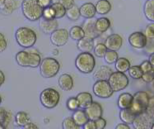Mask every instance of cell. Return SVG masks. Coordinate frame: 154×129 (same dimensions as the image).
Here are the masks:
<instances>
[{
  "instance_id": "6da1fadb",
  "label": "cell",
  "mask_w": 154,
  "mask_h": 129,
  "mask_svg": "<svg viewBox=\"0 0 154 129\" xmlns=\"http://www.w3.org/2000/svg\"><path fill=\"white\" fill-rule=\"evenodd\" d=\"M17 65L22 67H31L36 68L40 66L41 63V54L37 51H27V50H21L16 54L15 56Z\"/></svg>"
},
{
  "instance_id": "7a4b0ae2",
  "label": "cell",
  "mask_w": 154,
  "mask_h": 129,
  "mask_svg": "<svg viewBox=\"0 0 154 129\" xmlns=\"http://www.w3.org/2000/svg\"><path fill=\"white\" fill-rule=\"evenodd\" d=\"M22 10L26 18L32 22L39 20L44 13V8L38 3V0H23Z\"/></svg>"
},
{
  "instance_id": "3957f363",
  "label": "cell",
  "mask_w": 154,
  "mask_h": 129,
  "mask_svg": "<svg viewBox=\"0 0 154 129\" xmlns=\"http://www.w3.org/2000/svg\"><path fill=\"white\" fill-rule=\"evenodd\" d=\"M15 38L17 44L23 48H30L33 47L36 40V33L29 27H19L15 33Z\"/></svg>"
},
{
  "instance_id": "277c9868",
  "label": "cell",
  "mask_w": 154,
  "mask_h": 129,
  "mask_svg": "<svg viewBox=\"0 0 154 129\" xmlns=\"http://www.w3.org/2000/svg\"><path fill=\"white\" fill-rule=\"evenodd\" d=\"M75 66L79 71L83 74H90L95 69L96 60L91 52H82L77 56Z\"/></svg>"
},
{
  "instance_id": "5b68a950",
  "label": "cell",
  "mask_w": 154,
  "mask_h": 129,
  "mask_svg": "<svg viewBox=\"0 0 154 129\" xmlns=\"http://www.w3.org/2000/svg\"><path fill=\"white\" fill-rule=\"evenodd\" d=\"M60 69V62L51 57H46L41 60L40 65V73L42 77L50 79L55 76L59 73Z\"/></svg>"
},
{
  "instance_id": "8992f818",
  "label": "cell",
  "mask_w": 154,
  "mask_h": 129,
  "mask_svg": "<svg viewBox=\"0 0 154 129\" xmlns=\"http://www.w3.org/2000/svg\"><path fill=\"white\" fill-rule=\"evenodd\" d=\"M149 102H150V97L147 92L138 91L135 93L134 95H133L132 104L129 108L136 115H138L148 109Z\"/></svg>"
},
{
  "instance_id": "52a82bcc",
  "label": "cell",
  "mask_w": 154,
  "mask_h": 129,
  "mask_svg": "<svg viewBox=\"0 0 154 129\" xmlns=\"http://www.w3.org/2000/svg\"><path fill=\"white\" fill-rule=\"evenodd\" d=\"M154 123V110L148 108V109L136 116L133 122L134 129H151Z\"/></svg>"
},
{
  "instance_id": "ba28073f",
  "label": "cell",
  "mask_w": 154,
  "mask_h": 129,
  "mask_svg": "<svg viewBox=\"0 0 154 129\" xmlns=\"http://www.w3.org/2000/svg\"><path fill=\"white\" fill-rule=\"evenodd\" d=\"M60 100V95L56 89L47 88L44 89L40 95L41 104L46 108H54L58 105Z\"/></svg>"
},
{
  "instance_id": "9c48e42d",
  "label": "cell",
  "mask_w": 154,
  "mask_h": 129,
  "mask_svg": "<svg viewBox=\"0 0 154 129\" xmlns=\"http://www.w3.org/2000/svg\"><path fill=\"white\" fill-rule=\"evenodd\" d=\"M114 92L121 91L129 85V78L125 73L116 71L110 75V78L107 80Z\"/></svg>"
},
{
  "instance_id": "30bf717a",
  "label": "cell",
  "mask_w": 154,
  "mask_h": 129,
  "mask_svg": "<svg viewBox=\"0 0 154 129\" xmlns=\"http://www.w3.org/2000/svg\"><path fill=\"white\" fill-rule=\"evenodd\" d=\"M94 95L100 98H108L113 95V89L107 80H98L95 82L92 87Z\"/></svg>"
},
{
  "instance_id": "8fae6325",
  "label": "cell",
  "mask_w": 154,
  "mask_h": 129,
  "mask_svg": "<svg viewBox=\"0 0 154 129\" xmlns=\"http://www.w3.org/2000/svg\"><path fill=\"white\" fill-rule=\"evenodd\" d=\"M69 38V31L65 28H58L51 34V43L55 47H63Z\"/></svg>"
},
{
  "instance_id": "7c38bea8",
  "label": "cell",
  "mask_w": 154,
  "mask_h": 129,
  "mask_svg": "<svg viewBox=\"0 0 154 129\" xmlns=\"http://www.w3.org/2000/svg\"><path fill=\"white\" fill-rule=\"evenodd\" d=\"M129 45H131L135 49H143L146 47L147 43H148V38L146 37L144 33L141 32H133L132 34L129 37Z\"/></svg>"
},
{
  "instance_id": "4fadbf2b",
  "label": "cell",
  "mask_w": 154,
  "mask_h": 129,
  "mask_svg": "<svg viewBox=\"0 0 154 129\" xmlns=\"http://www.w3.org/2000/svg\"><path fill=\"white\" fill-rule=\"evenodd\" d=\"M39 27L44 33L51 34L56 29H58L59 23H58L57 19H48L44 17H41V18L39 19Z\"/></svg>"
},
{
  "instance_id": "5bb4252c",
  "label": "cell",
  "mask_w": 154,
  "mask_h": 129,
  "mask_svg": "<svg viewBox=\"0 0 154 129\" xmlns=\"http://www.w3.org/2000/svg\"><path fill=\"white\" fill-rule=\"evenodd\" d=\"M95 23H96V20L93 18L86 19L85 22H83V25H82V27L83 29L86 37L94 40L95 38H97L101 35V33L98 32L96 28Z\"/></svg>"
},
{
  "instance_id": "9a60e30c",
  "label": "cell",
  "mask_w": 154,
  "mask_h": 129,
  "mask_svg": "<svg viewBox=\"0 0 154 129\" xmlns=\"http://www.w3.org/2000/svg\"><path fill=\"white\" fill-rule=\"evenodd\" d=\"M84 110H85L88 119L91 120V121H95V120L101 118L102 113H103L102 107L101 104H98L97 102H92V104L90 106H88L87 108H85Z\"/></svg>"
},
{
  "instance_id": "2e32d148",
  "label": "cell",
  "mask_w": 154,
  "mask_h": 129,
  "mask_svg": "<svg viewBox=\"0 0 154 129\" xmlns=\"http://www.w3.org/2000/svg\"><path fill=\"white\" fill-rule=\"evenodd\" d=\"M104 44L109 50L118 51L123 45V38L119 34H112L106 39Z\"/></svg>"
},
{
  "instance_id": "e0dca14e",
  "label": "cell",
  "mask_w": 154,
  "mask_h": 129,
  "mask_svg": "<svg viewBox=\"0 0 154 129\" xmlns=\"http://www.w3.org/2000/svg\"><path fill=\"white\" fill-rule=\"evenodd\" d=\"M80 14L86 19L93 18L97 13L95 4L92 3H83L82 6L79 8Z\"/></svg>"
},
{
  "instance_id": "ac0fdd59",
  "label": "cell",
  "mask_w": 154,
  "mask_h": 129,
  "mask_svg": "<svg viewBox=\"0 0 154 129\" xmlns=\"http://www.w3.org/2000/svg\"><path fill=\"white\" fill-rule=\"evenodd\" d=\"M94 40L86 37L78 41V43H77V47L82 52H91V50L94 49Z\"/></svg>"
},
{
  "instance_id": "d6986e66",
  "label": "cell",
  "mask_w": 154,
  "mask_h": 129,
  "mask_svg": "<svg viewBox=\"0 0 154 129\" xmlns=\"http://www.w3.org/2000/svg\"><path fill=\"white\" fill-rule=\"evenodd\" d=\"M59 86L64 91H69L73 87V79L72 76L68 74H63L59 78Z\"/></svg>"
},
{
  "instance_id": "ffe728a7",
  "label": "cell",
  "mask_w": 154,
  "mask_h": 129,
  "mask_svg": "<svg viewBox=\"0 0 154 129\" xmlns=\"http://www.w3.org/2000/svg\"><path fill=\"white\" fill-rule=\"evenodd\" d=\"M112 73H113V71L110 67L106 66H102L94 73L93 77L97 81H98V80H108Z\"/></svg>"
},
{
  "instance_id": "44dd1931",
  "label": "cell",
  "mask_w": 154,
  "mask_h": 129,
  "mask_svg": "<svg viewBox=\"0 0 154 129\" xmlns=\"http://www.w3.org/2000/svg\"><path fill=\"white\" fill-rule=\"evenodd\" d=\"M77 99L79 101V108L85 109L88 106H90L93 99H92V95L88 93V92H82V93H79V95H77Z\"/></svg>"
},
{
  "instance_id": "7402d4cb",
  "label": "cell",
  "mask_w": 154,
  "mask_h": 129,
  "mask_svg": "<svg viewBox=\"0 0 154 129\" xmlns=\"http://www.w3.org/2000/svg\"><path fill=\"white\" fill-rule=\"evenodd\" d=\"M133 101V95H130L129 93H123L119 96L118 98V107L120 109H125V108H129Z\"/></svg>"
},
{
  "instance_id": "603a6c76",
  "label": "cell",
  "mask_w": 154,
  "mask_h": 129,
  "mask_svg": "<svg viewBox=\"0 0 154 129\" xmlns=\"http://www.w3.org/2000/svg\"><path fill=\"white\" fill-rule=\"evenodd\" d=\"M17 8V3L16 0H5L4 3L0 6V11L4 15H9L14 12Z\"/></svg>"
},
{
  "instance_id": "cb8c5ba5",
  "label": "cell",
  "mask_w": 154,
  "mask_h": 129,
  "mask_svg": "<svg viewBox=\"0 0 154 129\" xmlns=\"http://www.w3.org/2000/svg\"><path fill=\"white\" fill-rule=\"evenodd\" d=\"M72 118L75 122L76 124L79 127H82L89 120L86 114L85 110H83V109H78V110L74 111Z\"/></svg>"
},
{
  "instance_id": "d4e9b609",
  "label": "cell",
  "mask_w": 154,
  "mask_h": 129,
  "mask_svg": "<svg viewBox=\"0 0 154 129\" xmlns=\"http://www.w3.org/2000/svg\"><path fill=\"white\" fill-rule=\"evenodd\" d=\"M97 13L100 15L107 14L111 10V3L108 0H99L95 4Z\"/></svg>"
},
{
  "instance_id": "484cf974",
  "label": "cell",
  "mask_w": 154,
  "mask_h": 129,
  "mask_svg": "<svg viewBox=\"0 0 154 129\" xmlns=\"http://www.w3.org/2000/svg\"><path fill=\"white\" fill-rule=\"evenodd\" d=\"M136 116L137 115L130 108L121 109L120 112V120L122 121L123 123H126V124H132Z\"/></svg>"
},
{
  "instance_id": "4316f807",
  "label": "cell",
  "mask_w": 154,
  "mask_h": 129,
  "mask_svg": "<svg viewBox=\"0 0 154 129\" xmlns=\"http://www.w3.org/2000/svg\"><path fill=\"white\" fill-rule=\"evenodd\" d=\"M96 28L100 33L106 32L110 27V19L107 18H99L96 20Z\"/></svg>"
},
{
  "instance_id": "83f0119b",
  "label": "cell",
  "mask_w": 154,
  "mask_h": 129,
  "mask_svg": "<svg viewBox=\"0 0 154 129\" xmlns=\"http://www.w3.org/2000/svg\"><path fill=\"white\" fill-rule=\"evenodd\" d=\"M115 64H116V69L117 71L121 73L127 72L131 66L130 61L125 57L118 58V60L116 61Z\"/></svg>"
},
{
  "instance_id": "f1b7e54d",
  "label": "cell",
  "mask_w": 154,
  "mask_h": 129,
  "mask_svg": "<svg viewBox=\"0 0 154 129\" xmlns=\"http://www.w3.org/2000/svg\"><path fill=\"white\" fill-rule=\"evenodd\" d=\"M143 12L147 19L154 22V0H147L145 2Z\"/></svg>"
},
{
  "instance_id": "f546056e",
  "label": "cell",
  "mask_w": 154,
  "mask_h": 129,
  "mask_svg": "<svg viewBox=\"0 0 154 129\" xmlns=\"http://www.w3.org/2000/svg\"><path fill=\"white\" fill-rule=\"evenodd\" d=\"M53 10L54 18L60 19L66 15V8L60 3H54L51 5Z\"/></svg>"
},
{
  "instance_id": "4dcf8cb0",
  "label": "cell",
  "mask_w": 154,
  "mask_h": 129,
  "mask_svg": "<svg viewBox=\"0 0 154 129\" xmlns=\"http://www.w3.org/2000/svg\"><path fill=\"white\" fill-rule=\"evenodd\" d=\"M12 121V113L3 108H0V125L8 127Z\"/></svg>"
},
{
  "instance_id": "1f68e13d",
  "label": "cell",
  "mask_w": 154,
  "mask_h": 129,
  "mask_svg": "<svg viewBox=\"0 0 154 129\" xmlns=\"http://www.w3.org/2000/svg\"><path fill=\"white\" fill-rule=\"evenodd\" d=\"M69 37L72 38L74 41H79L85 37L83 29L82 27H79V26H74V27H71L70 31H69Z\"/></svg>"
},
{
  "instance_id": "d6a6232c",
  "label": "cell",
  "mask_w": 154,
  "mask_h": 129,
  "mask_svg": "<svg viewBox=\"0 0 154 129\" xmlns=\"http://www.w3.org/2000/svg\"><path fill=\"white\" fill-rule=\"evenodd\" d=\"M15 123L18 127H23L30 123V117L27 113L23 111H20L15 116Z\"/></svg>"
},
{
  "instance_id": "836d02e7",
  "label": "cell",
  "mask_w": 154,
  "mask_h": 129,
  "mask_svg": "<svg viewBox=\"0 0 154 129\" xmlns=\"http://www.w3.org/2000/svg\"><path fill=\"white\" fill-rule=\"evenodd\" d=\"M66 16L68 18L72 20V21H77L79 20V18L81 17L80 14V10L77 5H73L72 8L66 10Z\"/></svg>"
},
{
  "instance_id": "e575fe53",
  "label": "cell",
  "mask_w": 154,
  "mask_h": 129,
  "mask_svg": "<svg viewBox=\"0 0 154 129\" xmlns=\"http://www.w3.org/2000/svg\"><path fill=\"white\" fill-rule=\"evenodd\" d=\"M129 76L134 79H142L143 76V71L139 66H130V68L128 70Z\"/></svg>"
},
{
  "instance_id": "d590c367",
  "label": "cell",
  "mask_w": 154,
  "mask_h": 129,
  "mask_svg": "<svg viewBox=\"0 0 154 129\" xmlns=\"http://www.w3.org/2000/svg\"><path fill=\"white\" fill-rule=\"evenodd\" d=\"M118 58H119V56H118L117 51H114V50H108L106 55L104 56V60L109 65L116 63V61L118 60Z\"/></svg>"
},
{
  "instance_id": "8d00e7d4",
  "label": "cell",
  "mask_w": 154,
  "mask_h": 129,
  "mask_svg": "<svg viewBox=\"0 0 154 129\" xmlns=\"http://www.w3.org/2000/svg\"><path fill=\"white\" fill-rule=\"evenodd\" d=\"M63 129H79V126H78L72 118V117H68L63 120L62 123Z\"/></svg>"
},
{
  "instance_id": "74e56055",
  "label": "cell",
  "mask_w": 154,
  "mask_h": 129,
  "mask_svg": "<svg viewBox=\"0 0 154 129\" xmlns=\"http://www.w3.org/2000/svg\"><path fill=\"white\" fill-rule=\"evenodd\" d=\"M108 49L104 43H98L94 47V53L97 57H104Z\"/></svg>"
},
{
  "instance_id": "f35d334b",
  "label": "cell",
  "mask_w": 154,
  "mask_h": 129,
  "mask_svg": "<svg viewBox=\"0 0 154 129\" xmlns=\"http://www.w3.org/2000/svg\"><path fill=\"white\" fill-rule=\"evenodd\" d=\"M66 106L68 108V109L70 111H76L79 108V103L77 98L76 97H71L69 98V99L67 100Z\"/></svg>"
},
{
  "instance_id": "ab89813d",
  "label": "cell",
  "mask_w": 154,
  "mask_h": 129,
  "mask_svg": "<svg viewBox=\"0 0 154 129\" xmlns=\"http://www.w3.org/2000/svg\"><path fill=\"white\" fill-rule=\"evenodd\" d=\"M144 35L146 36V37L150 40H153L154 39V22H151L149 23L146 28H145Z\"/></svg>"
},
{
  "instance_id": "60d3db41",
  "label": "cell",
  "mask_w": 154,
  "mask_h": 129,
  "mask_svg": "<svg viewBox=\"0 0 154 129\" xmlns=\"http://www.w3.org/2000/svg\"><path fill=\"white\" fill-rule=\"evenodd\" d=\"M142 79L146 83H152L154 80V68L148 72L143 73Z\"/></svg>"
},
{
  "instance_id": "b9f144b4",
  "label": "cell",
  "mask_w": 154,
  "mask_h": 129,
  "mask_svg": "<svg viewBox=\"0 0 154 129\" xmlns=\"http://www.w3.org/2000/svg\"><path fill=\"white\" fill-rule=\"evenodd\" d=\"M94 123L97 129H104L106 126V119H104L102 117L98 118V119L95 120Z\"/></svg>"
},
{
  "instance_id": "7bdbcfd3",
  "label": "cell",
  "mask_w": 154,
  "mask_h": 129,
  "mask_svg": "<svg viewBox=\"0 0 154 129\" xmlns=\"http://www.w3.org/2000/svg\"><path fill=\"white\" fill-rule=\"evenodd\" d=\"M139 66H140V68H141L143 73L148 72L149 70H151V69H153V67L152 66L151 64L149 63L148 60H144L143 62H142L141 65Z\"/></svg>"
},
{
  "instance_id": "ee69618b",
  "label": "cell",
  "mask_w": 154,
  "mask_h": 129,
  "mask_svg": "<svg viewBox=\"0 0 154 129\" xmlns=\"http://www.w3.org/2000/svg\"><path fill=\"white\" fill-rule=\"evenodd\" d=\"M7 46H8V41L6 38L4 37V35L0 32V53L6 50Z\"/></svg>"
},
{
  "instance_id": "f6af8a7d",
  "label": "cell",
  "mask_w": 154,
  "mask_h": 129,
  "mask_svg": "<svg viewBox=\"0 0 154 129\" xmlns=\"http://www.w3.org/2000/svg\"><path fill=\"white\" fill-rule=\"evenodd\" d=\"M42 17H44V18H48V19L54 18L53 10H52V8H51V6L44 8V13H43V16Z\"/></svg>"
},
{
  "instance_id": "bcb514c9",
  "label": "cell",
  "mask_w": 154,
  "mask_h": 129,
  "mask_svg": "<svg viewBox=\"0 0 154 129\" xmlns=\"http://www.w3.org/2000/svg\"><path fill=\"white\" fill-rule=\"evenodd\" d=\"M59 3H61L66 8V10L70 8H72L73 5H75L74 4V0H60Z\"/></svg>"
},
{
  "instance_id": "7dc6e473",
  "label": "cell",
  "mask_w": 154,
  "mask_h": 129,
  "mask_svg": "<svg viewBox=\"0 0 154 129\" xmlns=\"http://www.w3.org/2000/svg\"><path fill=\"white\" fill-rule=\"evenodd\" d=\"M82 127H83V129H97L94 121H91V120H88Z\"/></svg>"
},
{
  "instance_id": "c3c4849f",
  "label": "cell",
  "mask_w": 154,
  "mask_h": 129,
  "mask_svg": "<svg viewBox=\"0 0 154 129\" xmlns=\"http://www.w3.org/2000/svg\"><path fill=\"white\" fill-rule=\"evenodd\" d=\"M38 3H40L43 8H48L51 5V3H52V0H38Z\"/></svg>"
},
{
  "instance_id": "681fc988",
  "label": "cell",
  "mask_w": 154,
  "mask_h": 129,
  "mask_svg": "<svg viewBox=\"0 0 154 129\" xmlns=\"http://www.w3.org/2000/svg\"><path fill=\"white\" fill-rule=\"evenodd\" d=\"M23 129H39V127L35 123L30 122V123H28L26 125L23 127Z\"/></svg>"
},
{
  "instance_id": "f907efd6",
  "label": "cell",
  "mask_w": 154,
  "mask_h": 129,
  "mask_svg": "<svg viewBox=\"0 0 154 129\" xmlns=\"http://www.w3.org/2000/svg\"><path fill=\"white\" fill-rule=\"evenodd\" d=\"M115 129H130L129 126L128 124H126V123H119L116 127V128Z\"/></svg>"
},
{
  "instance_id": "816d5d0a",
  "label": "cell",
  "mask_w": 154,
  "mask_h": 129,
  "mask_svg": "<svg viewBox=\"0 0 154 129\" xmlns=\"http://www.w3.org/2000/svg\"><path fill=\"white\" fill-rule=\"evenodd\" d=\"M4 80H5V76H4V74H3V71L0 70V87H1V85L4 83Z\"/></svg>"
},
{
  "instance_id": "f5cc1de1",
  "label": "cell",
  "mask_w": 154,
  "mask_h": 129,
  "mask_svg": "<svg viewBox=\"0 0 154 129\" xmlns=\"http://www.w3.org/2000/svg\"><path fill=\"white\" fill-rule=\"evenodd\" d=\"M148 61L149 63L151 64L152 66L154 68V52L153 53H151V55L149 56V59H148Z\"/></svg>"
},
{
  "instance_id": "db71d44e",
  "label": "cell",
  "mask_w": 154,
  "mask_h": 129,
  "mask_svg": "<svg viewBox=\"0 0 154 129\" xmlns=\"http://www.w3.org/2000/svg\"><path fill=\"white\" fill-rule=\"evenodd\" d=\"M4 1H5V0H0V6H1L2 4H3V3H4Z\"/></svg>"
},
{
  "instance_id": "11a10c76",
  "label": "cell",
  "mask_w": 154,
  "mask_h": 129,
  "mask_svg": "<svg viewBox=\"0 0 154 129\" xmlns=\"http://www.w3.org/2000/svg\"><path fill=\"white\" fill-rule=\"evenodd\" d=\"M0 129H7L6 127H4L3 126H2V125H0Z\"/></svg>"
},
{
  "instance_id": "9f6ffc18",
  "label": "cell",
  "mask_w": 154,
  "mask_h": 129,
  "mask_svg": "<svg viewBox=\"0 0 154 129\" xmlns=\"http://www.w3.org/2000/svg\"><path fill=\"white\" fill-rule=\"evenodd\" d=\"M1 103H2V98L0 96V104H1Z\"/></svg>"
},
{
  "instance_id": "6f0895ef",
  "label": "cell",
  "mask_w": 154,
  "mask_h": 129,
  "mask_svg": "<svg viewBox=\"0 0 154 129\" xmlns=\"http://www.w3.org/2000/svg\"><path fill=\"white\" fill-rule=\"evenodd\" d=\"M151 129H154V123H153V124H152V126Z\"/></svg>"
},
{
  "instance_id": "680465c9",
  "label": "cell",
  "mask_w": 154,
  "mask_h": 129,
  "mask_svg": "<svg viewBox=\"0 0 154 129\" xmlns=\"http://www.w3.org/2000/svg\"><path fill=\"white\" fill-rule=\"evenodd\" d=\"M152 82H153V85H153V87H154V80H153V81H152Z\"/></svg>"
}]
</instances>
